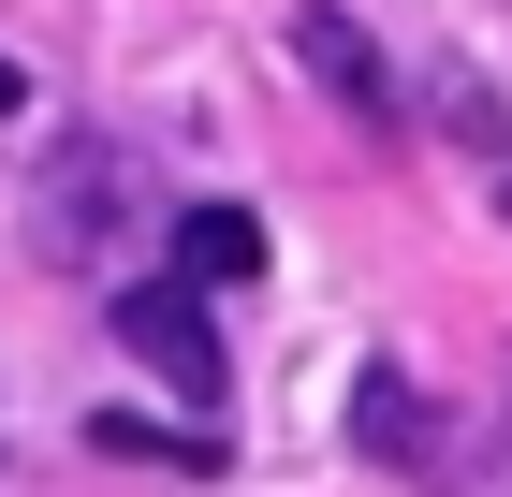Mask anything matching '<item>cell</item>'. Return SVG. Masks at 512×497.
Instances as JSON below:
<instances>
[{"instance_id":"1","label":"cell","mask_w":512,"mask_h":497,"mask_svg":"<svg viewBox=\"0 0 512 497\" xmlns=\"http://www.w3.org/2000/svg\"><path fill=\"white\" fill-rule=\"evenodd\" d=\"M352 439H366V454H395L425 497H512L498 424H454V410H425V395L395 381V366H366V381H352Z\"/></svg>"},{"instance_id":"2","label":"cell","mask_w":512,"mask_h":497,"mask_svg":"<svg viewBox=\"0 0 512 497\" xmlns=\"http://www.w3.org/2000/svg\"><path fill=\"white\" fill-rule=\"evenodd\" d=\"M103 322H118L132 366H161L176 395H220L235 366H220V322H205V293H176V278H118L103 293Z\"/></svg>"},{"instance_id":"3","label":"cell","mask_w":512,"mask_h":497,"mask_svg":"<svg viewBox=\"0 0 512 497\" xmlns=\"http://www.w3.org/2000/svg\"><path fill=\"white\" fill-rule=\"evenodd\" d=\"M161 278H176V293H235V278H264V220H249V205H191L176 249H161Z\"/></svg>"},{"instance_id":"7","label":"cell","mask_w":512,"mask_h":497,"mask_svg":"<svg viewBox=\"0 0 512 497\" xmlns=\"http://www.w3.org/2000/svg\"><path fill=\"white\" fill-rule=\"evenodd\" d=\"M15 103H30V74H15V59H0V117H15Z\"/></svg>"},{"instance_id":"6","label":"cell","mask_w":512,"mask_h":497,"mask_svg":"<svg viewBox=\"0 0 512 497\" xmlns=\"http://www.w3.org/2000/svg\"><path fill=\"white\" fill-rule=\"evenodd\" d=\"M88 439H103V454H147V468H220V454L191 439V424H147V410H103Z\"/></svg>"},{"instance_id":"4","label":"cell","mask_w":512,"mask_h":497,"mask_svg":"<svg viewBox=\"0 0 512 497\" xmlns=\"http://www.w3.org/2000/svg\"><path fill=\"white\" fill-rule=\"evenodd\" d=\"M293 44H308V74L337 88L352 117H381V59H366V30L337 15V0H308V15H293Z\"/></svg>"},{"instance_id":"5","label":"cell","mask_w":512,"mask_h":497,"mask_svg":"<svg viewBox=\"0 0 512 497\" xmlns=\"http://www.w3.org/2000/svg\"><path fill=\"white\" fill-rule=\"evenodd\" d=\"M103 191H118V147H59V205H44V234H59L74 264H103Z\"/></svg>"},{"instance_id":"8","label":"cell","mask_w":512,"mask_h":497,"mask_svg":"<svg viewBox=\"0 0 512 497\" xmlns=\"http://www.w3.org/2000/svg\"><path fill=\"white\" fill-rule=\"evenodd\" d=\"M498 220H512V161H498Z\"/></svg>"}]
</instances>
